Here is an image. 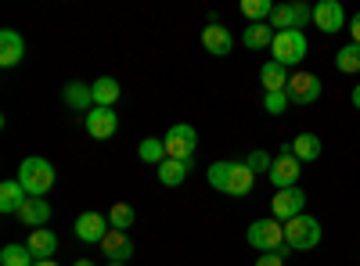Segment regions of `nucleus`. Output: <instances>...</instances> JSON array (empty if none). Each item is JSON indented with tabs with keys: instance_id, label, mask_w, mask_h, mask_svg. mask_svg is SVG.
<instances>
[{
	"instance_id": "32",
	"label": "nucleus",
	"mask_w": 360,
	"mask_h": 266,
	"mask_svg": "<svg viewBox=\"0 0 360 266\" xmlns=\"http://www.w3.org/2000/svg\"><path fill=\"white\" fill-rule=\"evenodd\" d=\"M245 166H249L252 173H266V176H270V166H274V155H266V152H252V155L245 159Z\"/></svg>"
},
{
	"instance_id": "18",
	"label": "nucleus",
	"mask_w": 360,
	"mask_h": 266,
	"mask_svg": "<svg viewBox=\"0 0 360 266\" xmlns=\"http://www.w3.org/2000/svg\"><path fill=\"white\" fill-rule=\"evenodd\" d=\"M18 220L29 227V230H40L51 223V201L47 198H29L22 209H18Z\"/></svg>"
},
{
	"instance_id": "19",
	"label": "nucleus",
	"mask_w": 360,
	"mask_h": 266,
	"mask_svg": "<svg viewBox=\"0 0 360 266\" xmlns=\"http://www.w3.org/2000/svg\"><path fill=\"white\" fill-rule=\"evenodd\" d=\"M25 248L33 252V259H54V252H58V234H54V230H47V227L29 230Z\"/></svg>"
},
{
	"instance_id": "13",
	"label": "nucleus",
	"mask_w": 360,
	"mask_h": 266,
	"mask_svg": "<svg viewBox=\"0 0 360 266\" xmlns=\"http://www.w3.org/2000/svg\"><path fill=\"white\" fill-rule=\"evenodd\" d=\"M349 25V18H346V11H342V4L339 0H317L314 4V29H321V33H339V29H346Z\"/></svg>"
},
{
	"instance_id": "31",
	"label": "nucleus",
	"mask_w": 360,
	"mask_h": 266,
	"mask_svg": "<svg viewBox=\"0 0 360 266\" xmlns=\"http://www.w3.org/2000/svg\"><path fill=\"white\" fill-rule=\"evenodd\" d=\"M292 101H288V94L285 91H274V94H263V108L270 112V115H285V108H288Z\"/></svg>"
},
{
	"instance_id": "12",
	"label": "nucleus",
	"mask_w": 360,
	"mask_h": 266,
	"mask_svg": "<svg viewBox=\"0 0 360 266\" xmlns=\"http://www.w3.org/2000/svg\"><path fill=\"white\" fill-rule=\"evenodd\" d=\"M83 130L94 137V140H112L119 133V115L115 108H90L83 115Z\"/></svg>"
},
{
	"instance_id": "9",
	"label": "nucleus",
	"mask_w": 360,
	"mask_h": 266,
	"mask_svg": "<svg viewBox=\"0 0 360 266\" xmlns=\"http://www.w3.org/2000/svg\"><path fill=\"white\" fill-rule=\"evenodd\" d=\"M299 176H303V162L292 155V147H285L281 155H274V166H270L266 180L274 184V191H285V187H299Z\"/></svg>"
},
{
	"instance_id": "16",
	"label": "nucleus",
	"mask_w": 360,
	"mask_h": 266,
	"mask_svg": "<svg viewBox=\"0 0 360 266\" xmlns=\"http://www.w3.org/2000/svg\"><path fill=\"white\" fill-rule=\"evenodd\" d=\"M101 252H105L108 262H127V259H134L130 234H127V230H108V238L101 241Z\"/></svg>"
},
{
	"instance_id": "17",
	"label": "nucleus",
	"mask_w": 360,
	"mask_h": 266,
	"mask_svg": "<svg viewBox=\"0 0 360 266\" xmlns=\"http://www.w3.org/2000/svg\"><path fill=\"white\" fill-rule=\"evenodd\" d=\"M62 101H65L72 112L86 115L90 108H94V86H90V83H79V79H72V83H65Z\"/></svg>"
},
{
	"instance_id": "27",
	"label": "nucleus",
	"mask_w": 360,
	"mask_h": 266,
	"mask_svg": "<svg viewBox=\"0 0 360 266\" xmlns=\"http://www.w3.org/2000/svg\"><path fill=\"white\" fill-rule=\"evenodd\" d=\"M134 223H137V213H134L130 201H115L112 209H108V227L112 230H130Z\"/></svg>"
},
{
	"instance_id": "10",
	"label": "nucleus",
	"mask_w": 360,
	"mask_h": 266,
	"mask_svg": "<svg viewBox=\"0 0 360 266\" xmlns=\"http://www.w3.org/2000/svg\"><path fill=\"white\" fill-rule=\"evenodd\" d=\"M285 94H288L292 105H314V101L324 94V83H321V76H314V72H292Z\"/></svg>"
},
{
	"instance_id": "22",
	"label": "nucleus",
	"mask_w": 360,
	"mask_h": 266,
	"mask_svg": "<svg viewBox=\"0 0 360 266\" xmlns=\"http://www.w3.org/2000/svg\"><path fill=\"white\" fill-rule=\"evenodd\" d=\"M90 86H94V108H115L119 94H123V86H119L112 76H101V79H94Z\"/></svg>"
},
{
	"instance_id": "23",
	"label": "nucleus",
	"mask_w": 360,
	"mask_h": 266,
	"mask_svg": "<svg viewBox=\"0 0 360 266\" xmlns=\"http://www.w3.org/2000/svg\"><path fill=\"white\" fill-rule=\"evenodd\" d=\"M159 173V184L162 187H180V184H184L188 180V169H191V162H176V159H166L162 166H155Z\"/></svg>"
},
{
	"instance_id": "4",
	"label": "nucleus",
	"mask_w": 360,
	"mask_h": 266,
	"mask_svg": "<svg viewBox=\"0 0 360 266\" xmlns=\"http://www.w3.org/2000/svg\"><path fill=\"white\" fill-rule=\"evenodd\" d=\"M245 241L263 255V252H281L285 248V223H278L274 216L270 220H256L245 230Z\"/></svg>"
},
{
	"instance_id": "36",
	"label": "nucleus",
	"mask_w": 360,
	"mask_h": 266,
	"mask_svg": "<svg viewBox=\"0 0 360 266\" xmlns=\"http://www.w3.org/2000/svg\"><path fill=\"white\" fill-rule=\"evenodd\" d=\"M37 266H58L54 259H37Z\"/></svg>"
},
{
	"instance_id": "6",
	"label": "nucleus",
	"mask_w": 360,
	"mask_h": 266,
	"mask_svg": "<svg viewBox=\"0 0 360 266\" xmlns=\"http://www.w3.org/2000/svg\"><path fill=\"white\" fill-rule=\"evenodd\" d=\"M195 152H198V133L191 123H173L166 130V159H176V162H195Z\"/></svg>"
},
{
	"instance_id": "1",
	"label": "nucleus",
	"mask_w": 360,
	"mask_h": 266,
	"mask_svg": "<svg viewBox=\"0 0 360 266\" xmlns=\"http://www.w3.org/2000/svg\"><path fill=\"white\" fill-rule=\"evenodd\" d=\"M205 180H209V187L220 191V194H231V198H249V194H252V187H256V173H252L245 162L227 159V162H213V166H209Z\"/></svg>"
},
{
	"instance_id": "11",
	"label": "nucleus",
	"mask_w": 360,
	"mask_h": 266,
	"mask_svg": "<svg viewBox=\"0 0 360 266\" xmlns=\"http://www.w3.org/2000/svg\"><path fill=\"white\" fill-rule=\"evenodd\" d=\"M108 216L105 213H79L76 223H72V234L83 241V245H101L108 238Z\"/></svg>"
},
{
	"instance_id": "3",
	"label": "nucleus",
	"mask_w": 360,
	"mask_h": 266,
	"mask_svg": "<svg viewBox=\"0 0 360 266\" xmlns=\"http://www.w3.org/2000/svg\"><path fill=\"white\" fill-rule=\"evenodd\" d=\"M321 238H324L321 220L310 216V213H303V216H295V220L285 223V245H288V252H310V248L321 245Z\"/></svg>"
},
{
	"instance_id": "24",
	"label": "nucleus",
	"mask_w": 360,
	"mask_h": 266,
	"mask_svg": "<svg viewBox=\"0 0 360 266\" xmlns=\"http://www.w3.org/2000/svg\"><path fill=\"white\" fill-rule=\"evenodd\" d=\"M274 29H270L266 22H252V25H245V33H242V44L249 47V51H263V47H270L274 44Z\"/></svg>"
},
{
	"instance_id": "34",
	"label": "nucleus",
	"mask_w": 360,
	"mask_h": 266,
	"mask_svg": "<svg viewBox=\"0 0 360 266\" xmlns=\"http://www.w3.org/2000/svg\"><path fill=\"white\" fill-rule=\"evenodd\" d=\"M346 33H349V44H356L360 47V11L349 18V25H346Z\"/></svg>"
},
{
	"instance_id": "7",
	"label": "nucleus",
	"mask_w": 360,
	"mask_h": 266,
	"mask_svg": "<svg viewBox=\"0 0 360 266\" xmlns=\"http://www.w3.org/2000/svg\"><path fill=\"white\" fill-rule=\"evenodd\" d=\"M270 213H274L278 223H288L295 216L307 213V191L303 187H285V191H274L270 198Z\"/></svg>"
},
{
	"instance_id": "30",
	"label": "nucleus",
	"mask_w": 360,
	"mask_h": 266,
	"mask_svg": "<svg viewBox=\"0 0 360 266\" xmlns=\"http://www.w3.org/2000/svg\"><path fill=\"white\" fill-rule=\"evenodd\" d=\"M242 15L252 22H270V15H274V4L270 0H242Z\"/></svg>"
},
{
	"instance_id": "15",
	"label": "nucleus",
	"mask_w": 360,
	"mask_h": 266,
	"mask_svg": "<svg viewBox=\"0 0 360 266\" xmlns=\"http://www.w3.org/2000/svg\"><path fill=\"white\" fill-rule=\"evenodd\" d=\"M22 58H25V40H22V33H15V29H0V65L15 69Z\"/></svg>"
},
{
	"instance_id": "37",
	"label": "nucleus",
	"mask_w": 360,
	"mask_h": 266,
	"mask_svg": "<svg viewBox=\"0 0 360 266\" xmlns=\"http://www.w3.org/2000/svg\"><path fill=\"white\" fill-rule=\"evenodd\" d=\"M72 266H94V262H90V259H76Z\"/></svg>"
},
{
	"instance_id": "21",
	"label": "nucleus",
	"mask_w": 360,
	"mask_h": 266,
	"mask_svg": "<svg viewBox=\"0 0 360 266\" xmlns=\"http://www.w3.org/2000/svg\"><path fill=\"white\" fill-rule=\"evenodd\" d=\"M288 79H292V72H288L285 65H278L274 58H270V62H263V65H259V83H263V91H266V94H274V91H285V86H288Z\"/></svg>"
},
{
	"instance_id": "38",
	"label": "nucleus",
	"mask_w": 360,
	"mask_h": 266,
	"mask_svg": "<svg viewBox=\"0 0 360 266\" xmlns=\"http://www.w3.org/2000/svg\"><path fill=\"white\" fill-rule=\"evenodd\" d=\"M105 266H127V262H105Z\"/></svg>"
},
{
	"instance_id": "35",
	"label": "nucleus",
	"mask_w": 360,
	"mask_h": 266,
	"mask_svg": "<svg viewBox=\"0 0 360 266\" xmlns=\"http://www.w3.org/2000/svg\"><path fill=\"white\" fill-rule=\"evenodd\" d=\"M349 101H353V108H356V112H360V83H356V86H353V94H349Z\"/></svg>"
},
{
	"instance_id": "29",
	"label": "nucleus",
	"mask_w": 360,
	"mask_h": 266,
	"mask_svg": "<svg viewBox=\"0 0 360 266\" xmlns=\"http://www.w3.org/2000/svg\"><path fill=\"white\" fill-rule=\"evenodd\" d=\"M0 266H37V259L25 245H4L0 248Z\"/></svg>"
},
{
	"instance_id": "33",
	"label": "nucleus",
	"mask_w": 360,
	"mask_h": 266,
	"mask_svg": "<svg viewBox=\"0 0 360 266\" xmlns=\"http://www.w3.org/2000/svg\"><path fill=\"white\" fill-rule=\"evenodd\" d=\"M285 259H288V245H285L281 252H263L252 266H285Z\"/></svg>"
},
{
	"instance_id": "20",
	"label": "nucleus",
	"mask_w": 360,
	"mask_h": 266,
	"mask_svg": "<svg viewBox=\"0 0 360 266\" xmlns=\"http://www.w3.org/2000/svg\"><path fill=\"white\" fill-rule=\"evenodd\" d=\"M25 201H29V194H25V187L18 180H4V184H0V213H4V216H18V209Z\"/></svg>"
},
{
	"instance_id": "25",
	"label": "nucleus",
	"mask_w": 360,
	"mask_h": 266,
	"mask_svg": "<svg viewBox=\"0 0 360 266\" xmlns=\"http://www.w3.org/2000/svg\"><path fill=\"white\" fill-rule=\"evenodd\" d=\"M288 147H292V155H295L299 162H314V159H321V137H317V133H299Z\"/></svg>"
},
{
	"instance_id": "8",
	"label": "nucleus",
	"mask_w": 360,
	"mask_h": 266,
	"mask_svg": "<svg viewBox=\"0 0 360 266\" xmlns=\"http://www.w3.org/2000/svg\"><path fill=\"white\" fill-rule=\"evenodd\" d=\"M314 22V8L310 4H274V15H270V29L274 33H288V29H299L303 33V25Z\"/></svg>"
},
{
	"instance_id": "28",
	"label": "nucleus",
	"mask_w": 360,
	"mask_h": 266,
	"mask_svg": "<svg viewBox=\"0 0 360 266\" xmlns=\"http://www.w3.org/2000/svg\"><path fill=\"white\" fill-rule=\"evenodd\" d=\"M335 69H339L342 76H356V72H360V47H356V44L339 47V54H335Z\"/></svg>"
},
{
	"instance_id": "5",
	"label": "nucleus",
	"mask_w": 360,
	"mask_h": 266,
	"mask_svg": "<svg viewBox=\"0 0 360 266\" xmlns=\"http://www.w3.org/2000/svg\"><path fill=\"white\" fill-rule=\"evenodd\" d=\"M307 51H310V44H307V33H299V29H288V33H278L274 36V44H270V54H274V62L278 65H285V69H292V65H299L307 58Z\"/></svg>"
},
{
	"instance_id": "2",
	"label": "nucleus",
	"mask_w": 360,
	"mask_h": 266,
	"mask_svg": "<svg viewBox=\"0 0 360 266\" xmlns=\"http://www.w3.org/2000/svg\"><path fill=\"white\" fill-rule=\"evenodd\" d=\"M15 180L25 187V194H29V198H47V191H51V187H54V180H58V173H54V166H51L47 159L29 155V159H22Z\"/></svg>"
},
{
	"instance_id": "14",
	"label": "nucleus",
	"mask_w": 360,
	"mask_h": 266,
	"mask_svg": "<svg viewBox=\"0 0 360 266\" xmlns=\"http://www.w3.org/2000/svg\"><path fill=\"white\" fill-rule=\"evenodd\" d=\"M202 47L213 54V58H227L234 51V36H231V29L220 25V22H209L202 29Z\"/></svg>"
},
{
	"instance_id": "26",
	"label": "nucleus",
	"mask_w": 360,
	"mask_h": 266,
	"mask_svg": "<svg viewBox=\"0 0 360 266\" xmlns=\"http://www.w3.org/2000/svg\"><path fill=\"white\" fill-rule=\"evenodd\" d=\"M137 159L148 162V166H162V162H166V140H159V137H144V140L137 144Z\"/></svg>"
}]
</instances>
